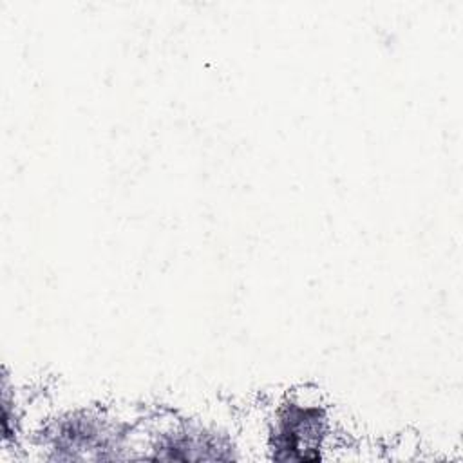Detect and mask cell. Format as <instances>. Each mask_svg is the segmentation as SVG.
<instances>
[{
    "instance_id": "7a4b0ae2",
    "label": "cell",
    "mask_w": 463,
    "mask_h": 463,
    "mask_svg": "<svg viewBox=\"0 0 463 463\" xmlns=\"http://www.w3.org/2000/svg\"><path fill=\"white\" fill-rule=\"evenodd\" d=\"M333 420L311 392L293 391L273 405L264 429L268 458L280 463H313L327 458Z\"/></svg>"
},
{
    "instance_id": "6da1fadb",
    "label": "cell",
    "mask_w": 463,
    "mask_h": 463,
    "mask_svg": "<svg viewBox=\"0 0 463 463\" xmlns=\"http://www.w3.org/2000/svg\"><path fill=\"white\" fill-rule=\"evenodd\" d=\"M132 430L107 411L78 407L49 416L38 430V439L47 459H134Z\"/></svg>"
},
{
    "instance_id": "3957f363",
    "label": "cell",
    "mask_w": 463,
    "mask_h": 463,
    "mask_svg": "<svg viewBox=\"0 0 463 463\" xmlns=\"http://www.w3.org/2000/svg\"><path fill=\"white\" fill-rule=\"evenodd\" d=\"M136 459L232 461L239 459L233 436L201 420H159L145 434H134Z\"/></svg>"
}]
</instances>
